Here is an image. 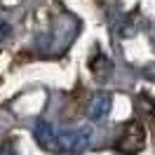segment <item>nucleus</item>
<instances>
[{
    "mask_svg": "<svg viewBox=\"0 0 155 155\" xmlns=\"http://www.w3.org/2000/svg\"><path fill=\"white\" fill-rule=\"evenodd\" d=\"M92 141V132L89 129H64L59 132V148L61 153L68 155H80Z\"/></svg>",
    "mask_w": 155,
    "mask_h": 155,
    "instance_id": "1",
    "label": "nucleus"
},
{
    "mask_svg": "<svg viewBox=\"0 0 155 155\" xmlns=\"http://www.w3.org/2000/svg\"><path fill=\"white\" fill-rule=\"evenodd\" d=\"M146 143V129L139 122H129L120 136V150L125 155H136Z\"/></svg>",
    "mask_w": 155,
    "mask_h": 155,
    "instance_id": "2",
    "label": "nucleus"
},
{
    "mask_svg": "<svg viewBox=\"0 0 155 155\" xmlns=\"http://www.w3.org/2000/svg\"><path fill=\"white\" fill-rule=\"evenodd\" d=\"M35 139H38V143L45 148V150H49V153H61V148H59V129L52 122H47V120H38L35 122Z\"/></svg>",
    "mask_w": 155,
    "mask_h": 155,
    "instance_id": "3",
    "label": "nucleus"
},
{
    "mask_svg": "<svg viewBox=\"0 0 155 155\" xmlns=\"http://www.w3.org/2000/svg\"><path fill=\"white\" fill-rule=\"evenodd\" d=\"M108 110H110V97H108V94H97V97L89 101V108H87V113H89L92 120L106 117Z\"/></svg>",
    "mask_w": 155,
    "mask_h": 155,
    "instance_id": "4",
    "label": "nucleus"
},
{
    "mask_svg": "<svg viewBox=\"0 0 155 155\" xmlns=\"http://www.w3.org/2000/svg\"><path fill=\"white\" fill-rule=\"evenodd\" d=\"M92 73H94L99 80H106V78L113 73V61L108 57H104V54H99V57L92 61Z\"/></svg>",
    "mask_w": 155,
    "mask_h": 155,
    "instance_id": "5",
    "label": "nucleus"
},
{
    "mask_svg": "<svg viewBox=\"0 0 155 155\" xmlns=\"http://www.w3.org/2000/svg\"><path fill=\"white\" fill-rule=\"evenodd\" d=\"M7 33H10V26H7V21H2V19H0V42L7 38Z\"/></svg>",
    "mask_w": 155,
    "mask_h": 155,
    "instance_id": "6",
    "label": "nucleus"
}]
</instances>
